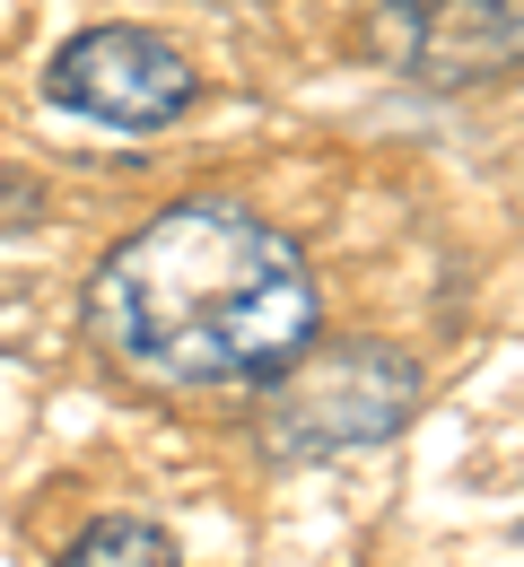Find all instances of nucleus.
I'll return each mask as SVG.
<instances>
[{"instance_id": "1", "label": "nucleus", "mask_w": 524, "mask_h": 567, "mask_svg": "<svg viewBox=\"0 0 524 567\" xmlns=\"http://www.w3.org/2000/svg\"><path fill=\"white\" fill-rule=\"evenodd\" d=\"M315 323L323 297L306 245L210 193L132 227L88 280L96 350L157 393H263Z\"/></svg>"}, {"instance_id": "2", "label": "nucleus", "mask_w": 524, "mask_h": 567, "mask_svg": "<svg viewBox=\"0 0 524 567\" xmlns=\"http://www.w3.org/2000/svg\"><path fill=\"white\" fill-rule=\"evenodd\" d=\"M420 411V367L393 341H306L271 384H263V445L280 463L384 445Z\"/></svg>"}, {"instance_id": "3", "label": "nucleus", "mask_w": 524, "mask_h": 567, "mask_svg": "<svg viewBox=\"0 0 524 567\" xmlns=\"http://www.w3.org/2000/svg\"><path fill=\"white\" fill-rule=\"evenodd\" d=\"M359 53L411 87H490L524 71V0H376L359 18Z\"/></svg>"}, {"instance_id": "4", "label": "nucleus", "mask_w": 524, "mask_h": 567, "mask_svg": "<svg viewBox=\"0 0 524 567\" xmlns=\"http://www.w3.org/2000/svg\"><path fill=\"white\" fill-rule=\"evenodd\" d=\"M44 96L88 114V123H105V132H166V123H184L202 105V71L157 27H88L53 53Z\"/></svg>"}, {"instance_id": "5", "label": "nucleus", "mask_w": 524, "mask_h": 567, "mask_svg": "<svg viewBox=\"0 0 524 567\" xmlns=\"http://www.w3.org/2000/svg\"><path fill=\"white\" fill-rule=\"evenodd\" d=\"M62 567H184V559H175V542L157 533L150 515H96Z\"/></svg>"}]
</instances>
